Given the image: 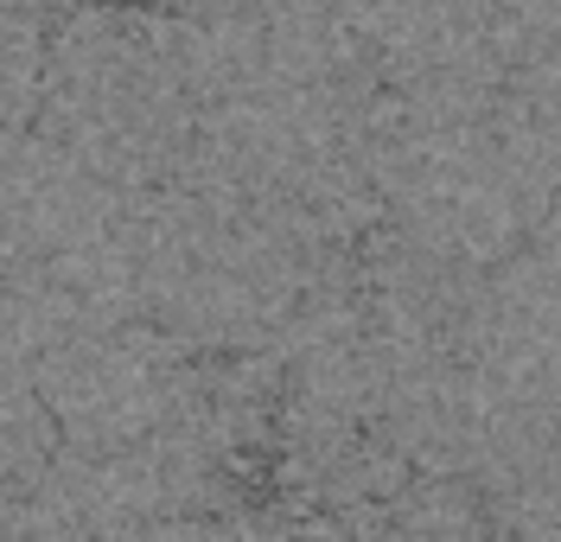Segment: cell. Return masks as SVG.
Masks as SVG:
<instances>
[{
  "label": "cell",
  "mask_w": 561,
  "mask_h": 542,
  "mask_svg": "<svg viewBox=\"0 0 561 542\" xmlns=\"http://www.w3.org/2000/svg\"><path fill=\"white\" fill-rule=\"evenodd\" d=\"M90 7H103V13H153V7H173V0H90Z\"/></svg>",
  "instance_id": "cell-1"
}]
</instances>
